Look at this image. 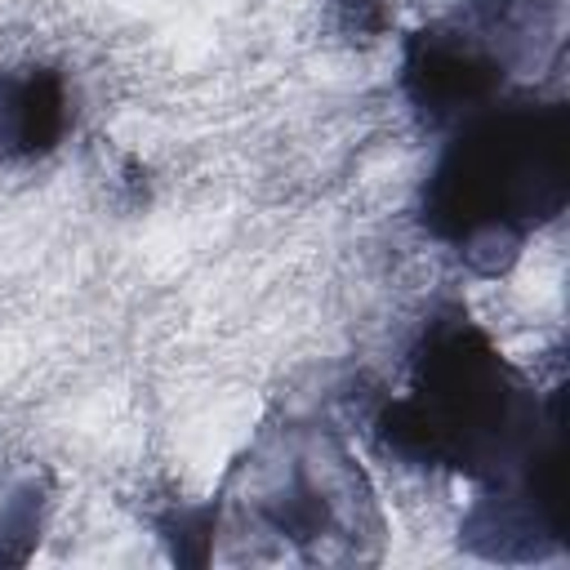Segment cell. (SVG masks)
I'll list each match as a JSON object with an SVG mask.
<instances>
[{
  "label": "cell",
  "instance_id": "4",
  "mask_svg": "<svg viewBox=\"0 0 570 570\" xmlns=\"http://www.w3.org/2000/svg\"><path fill=\"white\" fill-rule=\"evenodd\" d=\"M561 45V0H463L405 45V94L428 125H459Z\"/></svg>",
  "mask_w": 570,
  "mask_h": 570
},
{
  "label": "cell",
  "instance_id": "3",
  "mask_svg": "<svg viewBox=\"0 0 570 570\" xmlns=\"http://www.w3.org/2000/svg\"><path fill=\"white\" fill-rule=\"evenodd\" d=\"M566 151L570 107L561 98L485 107L454 125L423 183L419 218L472 272L499 276L521 258L530 232L566 209Z\"/></svg>",
  "mask_w": 570,
  "mask_h": 570
},
{
  "label": "cell",
  "instance_id": "5",
  "mask_svg": "<svg viewBox=\"0 0 570 570\" xmlns=\"http://www.w3.org/2000/svg\"><path fill=\"white\" fill-rule=\"evenodd\" d=\"M67 129V85L45 67L0 71V160L49 151Z\"/></svg>",
  "mask_w": 570,
  "mask_h": 570
},
{
  "label": "cell",
  "instance_id": "2",
  "mask_svg": "<svg viewBox=\"0 0 570 570\" xmlns=\"http://www.w3.org/2000/svg\"><path fill=\"white\" fill-rule=\"evenodd\" d=\"M232 534L272 543L267 561H374L383 512L361 459L330 423L285 419L249 441L209 503L165 521L178 561L191 539L200 543L196 561H209L214 543Z\"/></svg>",
  "mask_w": 570,
  "mask_h": 570
},
{
  "label": "cell",
  "instance_id": "1",
  "mask_svg": "<svg viewBox=\"0 0 570 570\" xmlns=\"http://www.w3.org/2000/svg\"><path fill=\"white\" fill-rule=\"evenodd\" d=\"M370 428L401 463L499 490L561 463V387L539 396L463 307H445L410 352L405 392L387 396Z\"/></svg>",
  "mask_w": 570,
  "mask_h": 570
}]
</instances>
